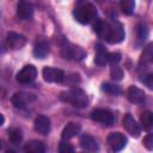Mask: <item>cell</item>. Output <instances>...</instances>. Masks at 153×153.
<instances>
[{"label": "cell", "instance_id": "2", "mask_svg": "<svg viewBox=\"0 0 153 153\" xmlns=\"http://www.w3.org/2000/svg\"><path fill=\"white\" fill-rule=\"evenodd\" d=\"M73 14H74V18L76 19V22H79L81 24H87L92 19L96 18L97 10L91 2L79 1V4L75 6V8L73 11Z\"/></svg>", "mask_w": 153, "mask_h": 153}, {"label": "cell", "instance_id": "22", "mask_svg": "<svg viewBox=\"0 0 153 153\" xmlns=\"http://www.w3.org/2000/svg\"><path fill=\"white\" fill-rule=\"evenodd\" d=\"M102 90L104 92L111 94V96H118V94L122 93V90H121L120 86H117L115 84H109V82H104L102 85Z\"/></svg>", "mask_w": 153, "mask_h": 153}, {"label": "cell", "instance_id": "3", "mask_svg": "<svg viewBox=\"0 0 153 153\" xmlns=\"http://www.w3.org/2000/svg\"><path fill=\"white\" fill-rule=\"evenodd\" d=\"M85 51L82 48L74 45L69 42L63 41L61 45V56L66 60H82L85 57Z\"/></svg>", "mask_w": 153, "mask_h": 153}, {"label": "cell", "instance_id": "18", "mask_svg": "<svg viewBox=\"0 0 153 153\" xmlns=\"http://www.w3.org/2000/svg\"><path fill=\"white\" fill-rule=\"evenodd\" d=\"M49 53V44L47 41L41 39L33 47V55L37 59H44Z\"/></svg>", "mask_w": 153, "mask_h": 153}, {"label": "cell", "instance_id": "25", "mask_svg": "<svg viewBox=\"0 0 153 153\" xmlns=\"http://www.w3.org/2000/svg\"><path fill=\"white\" fill-rule=\"evenodd\" d=\"M8 139H10V141H11L12 143H14V145L19 143V142L22 141V139H23V134H22L20 129H18V128L11 129V130L8 131Z\"/></svg>", "mask_w": 153, "mask_h": 153}, {"label": "cell", "instance_id": "21", "mask_svg": "<svg viewBox=\"0 0 153 153\" xmlns=\"http://www.w3.org/2000/svg\"><path fill=\"white\" fill-rule=\"evenodd\" d=\"M152 61H153V43L148 44L143 49V51L141 54V57H140V65L145 66V65H147Z\"/></svg>", "mask_w": 153, "mask_h": 153}, {"label": "cell", "instance_id": "9", "mask_svg": "<svg viewBox=\"0 0 153 153\" xmlns=\"http://www.w3.org/2000/svg\"><path fill=\"white\" fill-rule=\"evenodd\" d=\"M6 44L11 49H20L26 44V38L20 33L11 31L6 36Z\"/></svg>", "mask_w": 153, "mask_h": 153}, {"label": "cell", "instance_id": "20", "mask_svg": "<svg viewBox=\"0 0 153 153\" xmlns=\"http://www.w3.org/2000/svg\"><path fill=\"white\" fill-rule=\"evenodd\" d=\"M140 124L146 130L152 129L153 128V114L151 111H143L140 116Z\"/></svg>", "mask_w": 153, "mask_h": 153}, {"label": "cell", "instance_id": "30", "mask_svg": "<svg viewBox=\"0 0 153 153\" xmlns=\"http://www.w3.org/2000/svg\"><path fill=\"white\" fill-rule=\"evenodd\" d=\"M74 151V147L71 146L69 143H66V142H61L59 145V152L60 153H68V152H73Z\"/></svg>", "mask_w": 153, "mask_h": 153}, {"label": "cell", "instance_id": "13", "mask_svg": "<svg viewBox=\"0 0 153 153\" xmlns=\"http://www.w3.org/2000/svg\"><path fill=\"white\" fill-rule=\"evenodd\" d=\"M93 29L100 38H103L108 42L109 36H110V30H111V24L110 23H108L103 19H97L94 25H93Z\"/></svg>", "mask_w": 153, "mask_h": 153}, {"label": "cell", "instance_id": "31", "mask_svg": "<svg viewBox=\"0 0 153 153\" xmlns=\"http://www.w3.org/2000/svg\"><path fill=\"white\" fill-rule=\"evenodd\" d=\"M142 81L145 82V85L148 87V88H151V90H153V73H151V74H147V75H145V78L142 79Z\"/></svg>", "mask_w": 153, "mask_h": 153}, {"label": "cell", "instance_id": "28", "mask_svg": "<svg viewBox=\"0 0 153 153\" xmlns=\"http://www.w3.org/2000/svg\"><path fill=\"white\" fill-rule=\"evenodd\" d=\"M121 61V54L120 53H109L108 54V62H111L112 65H116Z\"/></svg>", "mask_w": 153, "mask_h": 153}, {"label": "cell", "instance_id": "23", "mask_svg": "<svg viewBox=\"0 0 153 153\" xmlns=\"http://www.w3.org/2000/svg\"><path fill=\"white\" fill-rule=\"evenodd\" d=\"M108 54L109 53H106L103 49V47L98 45V50H97V54H96V57H94V62L97 65H99V66L105 65L108 62Z\"/></svg>", "mask_w": 153, "mask_h": 153}, {"label": "cell", "instance_id": "15", "mask_svg": "<svg viewBox=\"0 0 153 153\" xmlns=\"http://www.w3.org/2000/svg\"><path fill=\"white\" fill-rule=\"evenodd\" d=\"M80 147L84 149V151H87V152H96L99 149V145H98V141L90 136V135H82L80 137Z\"/></svg>", "mask_w": 153, "mask_h": 153}, {"label": "cell", "instance_id": "24", "mask_svg": "<svg viewBox=\"0 0 153 153\" xmlns=\"http://www.w3.org/2000/svg\"><path fill=\"white\" fill-rule=\"evenodd\" d=\"M135 8V0H121V10L124 14L130 16Z\"/></svg>", "mask_w": 153, "mask_h": 153}, {"label": "cell", "instance_id": "26", "mask_svg": "<svg viewBox=\"0 0 153 153\" xmlns=\"http://www.w3.org/2000/svg\"><path fill=\"white\" fill-rule=\"evenodd\" d=\"M110 75H111V78H112L114 80L120 81V80H122V78H123V71H122L121 67L114 65V66L111 67V69H110Z\"/></svg>", "mask_w": 153, "mask_h": 153}, {"label": "cell", "instance_id": "17", "mask_svg": "<svg viewBox=\"0 0 153 153\" xmlns=\"http://www.w3.org/2000/svg\"><path fill=\"white\" fill-rule=\"evenodd\" d=\"M80 130H81V126H80L79 123L71 122V123H68V124L63 128L61 136H62L63 140H69V139L76 136V135L80 133Z\"/></svg>", "mask_w": 153, "mask_h": 153}, {"label": "cell", "instance_id": "4", "mask_svg": "<svg viewBox=\"0 0 153 153\" xmlns=\"http://www.w3.org/2000/svg\"><path fill=\"white\" fill-rule=\"evenodd\" d=\"M35 100H36V96L29 92H16L11 98L12 104L18 109H23Z\"/></svg>", "mask_w": 153, "mask_h": 153}, {"label": "cell", "instance_id": "27", "mask_svg": "<svg viewBox=\"0 0 153 153\" xmlns=\"http://www.w3.org/2000/svg\"><path fill=\"white\" fill-rule=\"evenodd\" d=\"M148 36V29L143 23H140L137 26V39L140 42H143Z\"/></svg>", "mask_w": 153, "mask_h": 153}, {"label": "cell", "instance_id": "12", "mask_svg": "<svg viewBox=\"0 0 153 153\" xmlns=\"http://www.w3.org/2000/svg\"><path fill=\"white\" fill-rule=\"evenodd\" d=\"M17 13L22 19H30L33 16V5L29 0H19L17 4Z\"/></svg>", "mask_w": 153, "mask_h": 153}, {"label": "cell", "instance_id": "19", "mask_svg": "<svg viewBox=\"0 0 153 153\" xmlns=\"http://www.w3.org/2000/svg\"><path fill=\"white\" fill-rule=\"evenodd\" d=\"M24 151L26 153H43L45 151V147L42 141L32 140V141H29L27 143H25Z\"/></svg>", "mask_w": 153, "mask_h": 153}, {"label": "cell", "instance_id": "29", "mask_svg": "<svg viewBox=\"0 0 153 153\" xmlns=\"http://www.w3.org/2000/svg\"><path fill=\"white\" fill-rule=\"evenodd\" d=\"M143 145H145V147H146L147 149L153 151V133L145 136V139H143Z\"/></svg>", "mask_w": 153, "mask_h": 153}, {"label": "cell", "instance_id": "1", "mask_svg": "<svg viewBox=\"0 0 153 153\" xmlns=\"http://www.w3.org/2000/svg\"><path fill=\"white\" fill-rule=\"evenodd\" d=\"M60 99L65 103H69L76 108H85L88 104V98L84 90L79 87L71 88L60 93Z\"/></svg>", "mask_w": 153, "mask_h": 153}, {"label": "cell", "instance_id": "5", "mask_svg": "<svg viewBox=\"0 0 153 153\" xmlns=\"http://www.w3.org/2000/svg\"><path fill=\"white\" fill-rule=\"evenodd\" d=\"M91 118L96 122L103 123L105 126H112L115 123V116L106 109H96L91 112Z\"/></svg>", "mask_w": 153, "mask_h": 153}, {"label": "cell", "instance_id": "11", "mask_svg": "<svg viewBox=\"0 0 153 153\" xmlns=\"http://www.w3.org/2000/svg\"><path fill=\"white\" fill-rule=\"evenodd\" d=\"M123 127H124V129L131 135V136H134V137H137L139 135H140V133H141V128H140V126L137 124V122L134 120V117L130 115V114H127V115H124V117H123Z\"/></svg>", "mask_w": 153, "mask_h": 153}, {"label": "cell", "instance_id": "32", "mask_svg": "<svg viewBox=\"0 0 153 153\" xmlns=\"http://www.w3.org/2000/svg\"><path fill=\"white\" fill-rule=\"evenodd\" d=\"M5 122V118H4V115H1V124H4Z\"/></svg>", "mask_w": 153, "mask_h": 153}, {"label": "cell", "instance_id": "8", "mask_svg": "<svg viewBox=\"0 0 153 153\" xmlns=\"http://www.w3.org/2000/svg\"><path fill=\"white\" fill-rule=\"evenodd\" d=\"M108 143L112 151H121L127 145V137L124 134H122L120 131H115V133L109 134Z\"/></svg>", "mask_w": 153, "mask_h": 153}, {"label": "cell", "instance_id": "6", "mask_svg": "<svg viewBox=\"0 0 153 153\" xmlns=\"http://www.w3.org/2000/svg\"><path fill=\"white\" fill-rule=\"evenodd\" d=\"M37 76V69L32 65L24 66L17 74V81L20 84H30Z\"/></svg>", "mask_w": 153, "mask_h": 153}, {"label": "cell", "instance_id": "7", "mask_svg": "<svg viewBox=\"0 0 153 153\" xmlns=\"http://www.w3.org/2000/svg\"><path fill=\"white\" fill-rule=\"evenodd\" d=\"M42 75L47 82H61L65 79L63 71L54 67H44L42 71Z\"/></svg>", "mask_w": 153, "mask_h": 153}, {"label": "cell", "instance_id": "14", "mask_svg": "<svg viewBox=\"0 0 153 153\" xmlns=\"http://www.w3.org/2000/svg\"><path fill=\"white\" fill-rule=\"evenodd\" d=\"M33 127L37 133L42 135H47L50 131V120L44 115H39L35 118Z\"/></svg>", "mask_w": 153, "mask_h": 153}, {"label": "cell", "instance_id": "16", "mask_svg": "<svg viewBox=\"0 0 153 153\" xmlns=\"http://www.w3.org/2000/svg\"><path fill=\"white\" fill-rule=\"evenodd\" d=\"M127 97H128L129 102L135 103V104H140L145 100L146 94L141 88H139L136 86H130L127 91Z\"/></svg>", "mask_w": 153, "mask_h": 153}, {"label": "cell", "instance_id": "10", "mask_svg": "<svg viewBox=\"0 0 153 153\" xmlns=\"http://www.w3.org/2000/svg\"><path fill=\"white\" fill-rule=\"evenodd\" d=\"M124 38V29L123 25L120 22H114L111 23V30H110V36L108 42L114 44V43H120Z\"/></svg>", "mask_w": 153, "mask_h": 153}]
</instances>
